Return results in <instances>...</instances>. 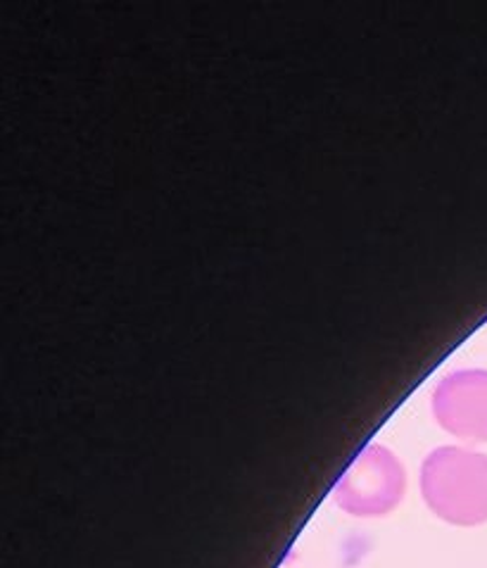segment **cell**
<instances>
[{
  "label": "cell",
  "mask_w": 487,
  "mask_h": 568,
  "mask_svg": "<svg viewBox=\"0 0 487 568\" xmlns=\"http://www.w3.org/2000/svg\"><path fill=\"white\" fill-rule=\"evenodd\" d=\"M433 416L449 436L487 443V372L459 369L433 393Z\"/></svg>",
  "instance_id": "obj_3"
},
{
  "label": "cell",
  "mask_w": 487,
  "mask_h": 568,
  "mask_svg": "<svg viewBox=\"0 0 487 568\" xmlns=\"http://www.w3.org/2000/svg\"><path fill=\"white\" fill-rule=\"evenodd\" d=\"M422 497L440 521L459 528L487 524V455L445 445L422 464Z\"/></svg>",
  "instance_id": "obj_1"
},
{
  "label": "cell",
  "mask_w": 487,
  "mask_h": 568,
  "mask_svg": "<svg viewBox=\"0 0 487 568\" xmlns=\"http://www.w3.org/2000/svg\"><path fill=\"white\" fill-rule=\"evenodd\" d=\"M407 493L402 459L385 445H366L349 462L333 488V503L357 519H378L395 511Z\"/></svg>",
  "instance_id": "obj_2"
}]
</instances>
